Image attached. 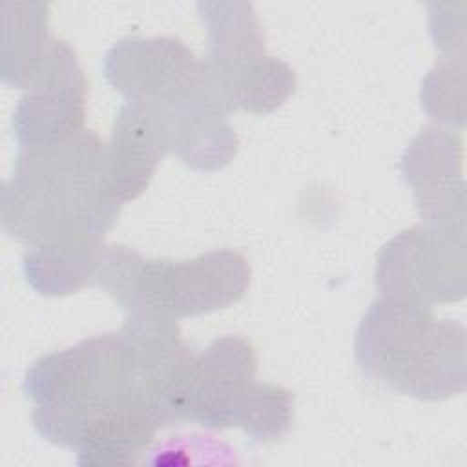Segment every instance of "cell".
Here are the masks:
<instances>
[{"label": "cell", "instance_id": "3957f363", "mask_svg": "<svg viewBox=\"0 0 467 467\" xmlns=\"http://www.w3.org/2000/svg\"><path fill=\"white\" fill-rule=\"evenodd\" d=\"M108 82L126 99L159 117L171 135L173 153L190 168L228 166L239 139L204 60L171 36H130L104 57Z\"/></svg>", "mask_w": 467, "mask_h": 467}, {"label": "cell", "instance_id": "30bf717a", "mask_svg": "<svg viewBox=\"0 0 467 467\" xmlns=\"http://www.w3.org/2000/svg\"><path fill=\"white\" fill-rule=\"evenodd\" d=\"M401 175L414 193L423 224L465 232L462 142L449 130L429 126L407 146Z\"/></svg>", "mask_w": 467, "mask_h": 467}, {"label": "cell", "instance_id": "6da1fadb", "mask_svg": "<svg viewBox=\"0 0 467 467\" xmlns=\"http://www.w3.org/2000/svg\"><path fill=\"white\" fill-rule=\"evenodd\" d=\"M195 354L177 321L133 317L119 332L36 359L24 392L36 432L77 451L78 465H128L159 427L184 423Z\"/></svg>", "mask_w": 467, "mask_h": 467}, {"label": "cell", "instance_id": "7c38bea8", "mask_svg": "<svg viewBox=\"0 0 467 467\" xmlns=\"http://www.w3.org/2000/svg\"><path fill=\"white\" fill-rule=\"evenodd\" d=\"M4 46L2 80L7 86L24 89L49 44V7L46 4H2Z\"/></svg>", "mask_w": 467, "mask_h": 467}, {"label": "cell", "instance_id": "8992f818", "mask_svg": "<svg viewBox=\"0 0 467 467\" xmlns=\"http://www.w3.org/2000/svg\"><path fill=\"white\" fill-rule=\"evenodd\" d=\"M197 7L210 38L204 62L224 109L263 115L286 102L296 88V73L265 53V35L254 5L201 2Z\"/></svg>", "mask_w": 467, "mask_h": 467}, {"label": "cell", "instance_id": "ba28073f", "mask_svg": "<svg viewBox=\"0 0 467 467\" xmlns=\"http://www.w3.org/2000/svg\"><path fill=\"white\" fill-rule=\"evenodd\" d=\"M84 73L71 46L53 38L24 88L13 115V133L20 148H27L73 135L84 130Z\"/></svg>", "mask_w": 467, "mask_h": 467}, {"label": "cell", "instance_id": "9c48e42d", "mask_svg": "<svg viewBox=\"0 0 467 467\" xmlns=\"http://www.w3.org/2000/svg\"><path fill=\"white\" fill-rule=\"evenodd\" d=\"M254 347L239 336H224L195 354L188 421L208 429H241L259 390Z\"/></svg>", "mask_w": 467, "mask_h": 467}, {"label": "cell", "instance_id": "5b68a950", "mask_svg": "<svg viewBox=\"0 0 467 467\" xmlns=\"http://www.w3.org/2000/svg\"><path fill=\"white\" fill-rule=\"evenodd\" d=\"M93 285L135 317H181L237 303L250 285V266L234 250H212L193 259H144L133 248L106 246Z\"/></svg>", "mask_w": 467, "mask_h": 467}, {"label": "cell", "instance_id": "8fae6325", "mask_svg": "<svg viewBox=\"0 0 467 467\" xmlns=\"http://www.w3.org/2000/svg\"><path fill=\"white\" fill-rule=\"evenodd\" d=\"M168 153H173V144L164 122L151 111L126 102L106 142L108 181L120 204L144 193Z\"/></svg>", "mask_w": 467, "mask_h": 467}, {"label": "cell", "instance_id": "52a82bcc", "mask_svg": "<svg viewBox=\"0 0 467 467\" xmlns=\"http://www.w3.org/2000/svg\"><path fill=\"white\" fill-rule=\"evenodd\" d=\"M374 275L387 299L427 308L460 301L465 296V232L410 226L383 244Z\"/></svg>", "mask_w": 467, "mask_h": 467}, {"label": "cell", "instance_id": "277c9868", "mask_svg": "<svg viewBox=\"0 0 467 467\" xmlns=\"http://www.w3.org/2000/svg\"><path fill=\"white\" fill-rule=\"evenodd\" d=\"M354 356L367 378L398 394L441 401L465 390V327L427 306L374 301L358 327Z\"/></svg>", "mask_w": 467, "mask_h": 467}, {"label": "cell", "instance_id": "4fadbf2b", "mask_svg": "<svg viewBox=\"0 0 467 467\" xmlns=\"http://www.w3.org/2000/svg\"><path fill=\"white\" fill-rule=\"evenodd\" d=\"M463 89V62L454 66L452 57L441 60L421 84V108L436 120L463 122V100L454 97Z\"/></svg>", "mask_w": 467, "mask_h": 467}, {"label": "cell", "instance_id": "7a4b0ae2", "mask_svg": "<svg viewBox=\"0 0 467 467\" xmlns=\"http://www.w3.org/2000/svg\"><path fill=\"white\" fill-rule=\"evenodd\" d=\"M119 212L106 142L89 130L20 148L2 188V228L26 248L102 246Z\"/></svg>", "mask_w": 467, "mask_h": 467}]
</instances>
